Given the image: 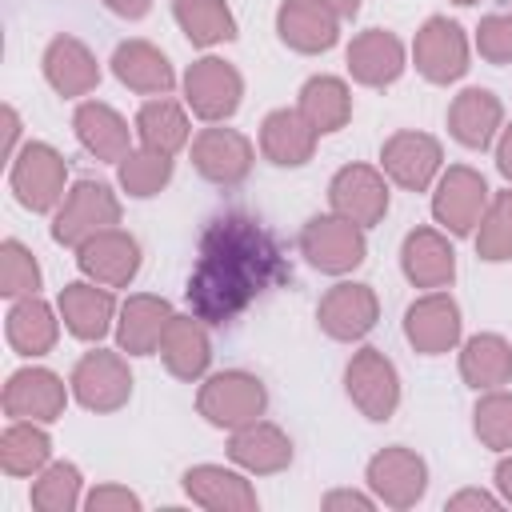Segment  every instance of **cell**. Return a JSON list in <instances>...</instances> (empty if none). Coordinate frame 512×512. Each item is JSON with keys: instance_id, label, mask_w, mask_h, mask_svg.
Here are the masks:
<instances>
[{"instance_id": "obj_1", "label": "cell", "mask_w": 512, "mask_h": 512, "mask_svg": "<svg viewBox=\"0 0 512 512\" xmlns=\"http://www.w3.org/2000/svg\"><path fill=\"white\" fill-rule=\"evenodd\" d=\"M292 272L276 236L248 212H220L200 236V260L188 276V304L204 324H232L256 296Z\"/></svg>"}, {"instance_id": "obj_2", "label": "cell", "mask_w": 512, "mask_h": 512, "mask_svg": "<svg viewBox=\"0 0 512 512\" xmlns=\"http://www.w3.org/2000/svg\"><path fill=\"white\" fill-rule=\"evenodd\" d=\"M196 408H200V416L208 424L232 432V428H244V424H252V420L264 416L268 388H264L260 376H252L244 368H228V372H216V376H208L200 384Z\"/></svg>"}, {"instance_id": "obj_3", "label": "cell", "mask_w": 512, "mask_h": 512, "mask_svg": "<svg viewBox=\"0 0 512 512\" xmlns=\"http://www.w3.org/2000/svg\"><path fill=\"white\" fill-rule=\"evenodd\" d=\"M120 224V200L108 184L100 180H76L64 196V204L56 208L52 220V240L64 248H80L88 236L116 228Z\"/></svg>"}, {"instance_id": "obj_4", "label": "cell", "mask_w": 512, "mask_h": 512, "mask_svg": "<svg viewBox=\"0 0 512 512\" xmlns=\"http://www.w3.org/2000/svg\"><path fill=\"white\" fill-rule=\"evenodd\" d=\"M12 192L28 212H52L56 204H64V180H68V164L64 156L44 144V140H28L16 156H12Z\"/></svg>"}, {"instance_id": "obj_5", "label": "cell", "mask_w": 512, "mask_h": 512, "mask_svg": "<svg viewBox=\"0 0 512 512\" xmlns=\"http://www.w3.org/2000/svg\"><path fill=\"white\" fill-rule=\"evenodd\" d=\"M300 252L308 256L312 268H320L328 276H344L364 260L368 240H364L360 224H352V220L332 212V216H312L300 228Z\"/></svg>"}, {"instance_id": "obj_6", "label": "cell", "mask_w": 512, "mask_h": 512, "mask_svg": "<svg viewBox=\"0 0 512 512\" xmlns=\"http://www.w3.org/2000/svg\"><path fill=\"white\" fill-rule=\"evenodd\" d=\"M344 388L368 420H392V412L400 408V376H396V364L380 348H360L348 360Z\"/></svg>"}, {"instance_id": "obj_7", "label": "cell", "mask_w": 512, "mask_h": 512, "mask_svg": "<svg viewBox=\"0 0 512 512\" xmlns=\"http://www.w3.org/2000/svg\"><path fill=\"white\" fill-rule=\"evenodd\" d=\"M488 208V184L476 168L468 164H452L432 192V216L440 228H448L452 236H472L480 216Z\"/></svg>"}, {"instance_id": "obj_8", "label": "cell", "mask_w": 512, "mask_h": 512, "mask_svg": "<svg viewBox=\"0 0 512 512\" xmlns=\"http://www.w3.org/2000/svg\"><path fill=\"white\" fill-rule=\"evenodd\" d=\"M416 72L432 84H452L468 72V36L448 16H428L412 40Z\"/></svg>"}, {"instance_id": "obj_9", "label": "cell", "mask_w": 512, "mask_h": 512, "mask_svg": "<svg viewBox=\"0 0 512 512\" xmlns=\"http://www.w3.org/2000/svg\"><path fill=\"white\" fill-rule=\"evenodd\" d=\"M72 396L88 412H116L132 396V372L120 352H84L72 368Z\"/></svg>"}, {"instance_id": "obj_10", "label": "cell", "mask_w": 512, "mask_h": 512, "mask_svg": "<svg viewBox=\"0 0 512 512\" xmlns=\"http://www.w3.org/2000/svg\"><path fill=\"white\" fill-rule=\"evenodd\" d=\"M240 96H244V80L240 72L220 60V56H204L196 60L188 72H184V100L188 108L208 120V124H220L228 120L236 108H240Z\"/></svg>"}, {"instance_id": "obj_11", "label": "cell", "mask_w": 512, "mask_h": 512, "mask_svg": "<svg viewBox=\"0 0 512 512\" xmlns=\"http://www.w3.org/2000/svg\"><path fill=\"white\" fill-rule=\"evenodd\" d=\"M328 204L336 216L372 228L388 212V180L372 164H344L328 184Z\"/></svg>"}, {"instance_id": "obj_12", "label": "cell", "mask_w": 512, "mask_h": 512, "mask_svg": "<svg viewBox=\"0 0 512 512\" xmlns=\"http://www.w3.org/2000/svg\"><path fill=\"white\" fill-rule=\"evenodd\" d=\"M444 164V152H440V140L428 136V132H416V128H404V132H392L380 148V168L388 172L392 184L408 188V192H424L436 172Z\"/></svg>"}, {"instance_id": "obj_13", "label": "cell", "mask_w": 512, "mask_h": 512, "mask_svg": "<svg viewBox=\"0 0 512 512\" xmlns=\"http://www.w3.org/2000/svg\"><path fill=\"white\" fill-rule=\"evenodd\" d=\"M252 160H256V148L236 128H204L192 140V168L220 188H236L240 180H248Z\"/></svg>"}, {"instance_id": "obj_14", "label": "cell", "mask_w": 512, "mask_h": 512, "mask_svg": "<svg viewBox=\"0 0 512 512\" xmlns=\"http://www.w3.org/2000/svg\"><path fill=\"white\" fill-rule=\"evenodd\" d=\"M368 488L388 508H412L428 492V464L404 444L380 448L368 460Z\"/></svg>"}, {"instance_id": "obj_15", "label": "cell", "mask_w": 512, "mask_h": 512, "mask_svg": "<svg viewBox=\"0 0 512 512\" xmlns=\"http://www.w3.org/2000/svg\"><path fill=\"white\" fill-rule=\"evenodd\" d=\"M404 336L424 356L452 352L460 344V308H456V300L440 288L412 300L408 312H404Z\"/></svg>"}, {"instance_id": "obj_16", "label": "cell", "mask_w": 512, "mask_h": 512, "mask_svg": "<svg viewBox=\"0 0 512 512\" xmlns=\"http://www.w3.org/2000/svg\"><path fill=\"white\" fill-rule=\"evenodd\" d=\"M76 264L88 280L108 284V288H124L140 272V244L124 228H104L76 248Z\"/></svg>"}, {"instance_id": "obj_17", "label": "cell", "mask_w": 512, "mask_h": 512, "mask_svg": "<svg viewBox=\"0 0 512 512\" xmlns=\"http://www.w3.org/2000/svg\"><path fill=\"white\" fill-rule=\"evenodd\" d=\"M68 392L64 380L48 368H20L8 376L4 384V412L12 420H36V424H52L64 416Z\"/></svg>"}, {"instance_id": "obj_18", "label": "cell", "mask_w": 512, "mask_h": 512, "mask_svg": "<svg viewBox=\"0 0 512 512\" xmlns=\"http://www.w3.org/2000/svg\"><path fill=\"white\" fill-rule=\"evenodd\" d=\"M376 316H380V304L368 284H336L324 292V300L316 308V320L332 340L368 336L376 328Z\"/></svg>"}, {"instance_id": "obj_19", "label": "cell", "mask_w": 512, "mask_h": 512, "mask_svg": "<svg viewBox=\"0 0 512 512\" xmlns=\"http://www.w3.org/2000/svg\"><path fill=\"white\" fill-rule=\"evenodd\" d=\"M276 32L296 52H328L340 40V16L324 0H284L276 12Z\"/></svg>"}, {"instance_id": "obj_20", "label": "cell", "mask_w": 512, "mask_h": 512, "mask_svg": "<svg viewBox=\"0 0 512 512\" xmlns=\"http://www.w3.org/2000/svg\"><path fill=\"white\" fill-rule=\"evenodd\" d=\"M348 72L364 88H384L404 72V44L388 28H368L348 44Z\"/></svg>"}, {"instance_id": "obj_21", "label": "cell", "mask_w": 512, "mask_h": 512, "mask_svg": "<svg viewBox=\"0 0 512 512\" xmlns=\"http://www.w3.org/2000/svg\"><path fill=\"white\" fill-rule=\"evenodd\" d=\"M400 268L416 288H448L456 276V252L444 232L412 228L400 248Z\"/></svg>"}, {"instance_id": "obj_22", "label": "cell", "mask_w": 512, "mask_h": 512, "mask_svg": "<svg viewBox=\"0 0 512 512\" xmlns=\"http://www.w3.org/2000/svg\"><path fill=\"white\" fill-rule=\"evenodd\" d=\"M56 308H60L64 328L76 340H100L112 328V316H116V300H112L108 284H96V280L92 284L88 280L64 284L60 296H56Z\"/></svg>"}, {"instance_id": "obj_23", "label": "cell", "mask_w": 512, "mask_h": 512, "mask_svg": "<svg viewBox=\"0 0 512 512\" xmlns=\"http://www.w3.org/2000/svg\"><path fill=\"white\" fill-rule=\"evenodd\" d=\"M184 492L192 504L208 508V512H252L256 508V488L224 468V464H196L184 472Z\"/></svg>"}, {"instance_id": "obj_24", "label": "cell", "mask_w": 512, "mask_h": 512, "mask_svg": "<svg viewBox=\"0 0 512 512\" xmlns=\"http://www.w3.org/2000/svg\"><path fill=\"white\" fill-rule=\"evenodd\" d=\"M172 304L164 296H148V292H136L120 304V320H116V344L120 352L128 356H148L160 348V336L172 320Z\"/></svg>"}, {"instance_id": "obj_25", "label": "cell", "mask_w": 512, "mask_h": 512, "mask_svg": "<svg viewBox=\"0 0 512 512\" xmlns=\"http://www.w3.org/2000/svg\"><path fill=\"white\" fill-rule=\"evenodd\" d=\"M72 128H76V140L96 156V160H108V164H120L128 152H132V132H128V120L104 104V100H84L72 116Z\"/></svg>"}, {"instance_id": "obj_26", "label": "cell", "mask_w": 512, "mask_h": 512, "mask_svg": "<svg viewBox=\"0 0 512 512\" xmlns=\"http://www.w3.org/2000/svg\"><path fill=\"white\" fill-rule=\"evenodd\" d=\"M160 356H164V368L180 380H200L212 364V340H208V328L204 320L192 312V316H172L164 336H160Z\"/></svg>"}, {"instance_id": "obj_27", "label": "cell", "mask_w": 512, "mask_h": 512, "mask_svg": "<svg viewBox=\"0 0 512 512\" xmlns=\"http://www.w3.org/2000/svg\"><path fill=\"white\" fill-rule=\"evenodd\" d=\"M112 72H116V80L124 88L144 92V96H164L176 84V72L168 64V56L156 44H148V40H124V44H116Z\"/></svg>"}, {"instance_id": "obj_28", "label": "cell", "mask_w": 512, "mask_h": 512, "mask_svg": "<svg viewBox=\"0 0 512 512\" xmlns=\"http://www.w3.org/2000/svg\"><path fill=\"white\" fill-rule=\"evenodd\" d=\"M228 456H232V464H240L244 472L268 476V472H280V468L292 464V440H288L276 424L252 420V424H244V428H232Z\"/></svg>"}, {"instance_id": "obj_29", "label": "cell", "mask_w": 512, "mask_h": 512, "mask_svg": "<svg viewBox=\"0 0 512 512\" xmlns=\"http://www.w3.org/2000/svg\"><path fill=\"white\" fill-rule=\"evenodd\" d=\"M316 136L320 132L300 116V108H276L260 124V152L280 168H296V164L312 160Z\"/></svg>"}, {"instance_id": "obj_30", "label": "cell", "mask_w": 512, "mask_h": 512, "mask_svg": "<svg viewBox=\"0 0 512 512\" xmlns=\"http://www.w3.org/2000/svg\"><path fill=\"white\" fill-rule=\"evenodd\" d=\"M504 124V104L496 100V92L488 88H464L452 108H448V132L464 144V148H488L492 136Z\"/></svg>"}, {"instance_id": "obj_31", "label": "cell", "mask_w": 512, "mask_h": 512, "mask_svg": "<svg viewBox=\"0 0 512 512\" xmlns=\"http://www.w3.org/2000/svg\"><path fill=\"white\" fill-rule=\"evenodd\" d=\"M44 76L60 96H84L100 84V64L76 36H56L44 48Z\"/></svg>"}, {"instance_id": "obj_32", "label": "cell", "mask_w": 512, "mask_h": 512, "mask_svg": "<svg viewBox=\"0 0 512 512\" xmlns=\"http://www.w3.org/2000/svg\"><path fill=\"white\" fill-rule=\"evenodd\" d=\"M460 376L468 388H504L512 384V344L496 332H476L460 348Z\"/></svg>"}, {"instance_id": "obj_33", "label": "cell", "mask_w": 512, "mask_h": 512, "mask_svg": "<svg viewBox=\"0 0 512 512\" xmlns=\"http://www.w3.org/2000/svg\"><path fill=\"white\" fill-rule=\"evenodd\" d=\"M8 344L20 352V356H44L52 352L56 336H60V324H56V312L32 292V296H20L8 312Z\"/></svg>"}, {"instance_id": "obj_34", "label": "cell", "mask_w": 512, "mask_h": 512, "mask_svg": "<svg viewBox=\"0 0 512 512\" xmlns=\"http://www.w3.org/2000/svg\"><path fill=\"white\" fill-rule=\"evenodd\" d=\"M300 116L324 136V132H340L352 116V92L340 76H312L300 88Z\"/></svg>"}, {"instance_id": "obj_35", "label": "cell", "mask_w": 512, "mask_h": 512, "mask_svg": "<svg viewBox=\"0 0 512 512\" xmlns=\"http://www.w3.org/2000/svg\"><path fill=\"white\" fill-rule=\"evenodd\" d=\"M136 132H140V144L144 148L164 152V156H176L188 144V116H184V108L176 100L156 96V100H148L136 112Z\"/></svg>"}, {"instance_id": "obj_36", "label": "cell", "mask_w": 512, "mask_h": 512, "mask_svg": "<svg viewBox=\"0 0 512 512\" xmlns=\"http://www.w3.org/2000/svg\"><path fill=\"white\" fill-rule=\"evenodd\" d=\"M52 456V440L36 420H12L0 436V468L8 476H36Z\"/></svg>"}, {"instance_id": "obj_37", "label": "cell", "mask_w": 512, "mask_h": 512, "mask_svg": "<svg viewBox=\"0 0 512 512\" xmlns=\"http://www.w3.org/2000/svg\"><path fill=\"white\" fill-rule=\"evenodd\" d=\"M172 12L196 48H212L236 36V16L224 0H172Z\"/></svg>"}, {"instance_id": "obj_38", "label": "cell", "mask_w": 512, "mask_h": 512, "mask_svg": "<svg viewBox=\"0 0 512 512\" xmlns=\"http://www.w3.org/2000/svg\"><path fill=\"white\" fill-rule=\"evenodd\" d=\"M80 504V468L68 460L44 464L32 480V508L36 512H72Z\"/></svg>"}, {"instance_id": "obj_39", "label": "cell", "mask_w": 512, "mask_h": 512, "mask_svg": "<svg viewBox=\"0 0 512 512\" xmlns=\"http://www.w3.org/2000/svg\"><path fill=\"white\" fill-rule=\"evenodd\" d=\"M476 252L480 260H512V188L496 192L476 224Z\"/></svg>"}, {"instance_id": "obj_40", "label": "cell", "mask_w": 512, "mask_h": 512, "mask_svg": "<svg viewBox=\"0 0 512 512\" xmlns=\"http://www.w3.org/2000/svg\"><path fill=\"white\" fill-rule=\"evenodd\" d=\"M472 428H476V436H480L484 448H492V452H512V392L488 388V392L476 400Z\"/></svg>"}, {"instance_id": "obj_41", "label": "cell", "mask_w": 512, "mask_h": 512, "mask_svg": "<svg viewBox=\"0 0 512 512\" xmlns=\"http://www.w3.org/2000/svg\"><path fill=\"white\" fill-rule=\"evenodd\" d=\"M172 180V156L164 152H152V148H140V152H128L120 160V188L128 196H156L164 184Z\"/></svg>"}, {"instance_id": "obj_42", "label": "cell", "mask_w": 512, "mask_h": 512, "mask_svg": "<svg viewBox=\"0 0 512 512\" xmlns=\"http://www.w3.org/2000/svg\"><path fill=\"white\" fill-rule=\"evenodd\" d=\"M40 288V264L36 256L20 244V240H4L0 244V292L20 300V296H32Z\"/></svg>"}, {"instance_id": "obj_43", "label": "cell", "mask_w": 512, "mask_h": 512, "mask_svg": "<svg viewBox=\"0 0 512 512\" xmlns=\"http://www.w3.org/2000/svg\"><path fill=\"white\" fill-rule=\"evenodd\" d=\"M476 52L488 64H512V4L500 12H488L476 28Z\"/></svg>"}, {"instance_id": "obj_44", "label": "cell", "mask_w": 512, "mask_h": 512, "mask_svg": "<svg viewBox=\"0 0 512 512\" xmlns=\"http://www.w3.org/2000/svg\"><path fill=\"white\" fill-rule=\"evenodd\" d=\"M84 508L88 512H140V496L120 484H100L84 496Z\"/></svg>"}, {"instance_id": "obj_45", "label": "cell", "mask_w": 512, "mask_h": 512, "mask_svg": "<svg viewBox=\"0 0 512 512\" xmlns=\"http://www.w3.org/2000/svg\"><path fill=\"white\" fill-rule=\"evenodd\" d=\"M448 512H464V508H484V512H496L500 508V500L492 496V492H480V488H464V492H456V496H448V504H444Z\"/></svg>"}, {"instance_id": "obj_46", "label": "cell", "mask_w": 512, "mask_h": 512, "mask_svg": "<svg viewBox=\"0 0 512 512\" xmlns=\"http://www.w3.org/2000/svg\"><path fill=\"white\" fill-rule=\"evenodd\" d=\"M328 512H336V508H356V512H372V496H364V492H352V488H336V492H328L324 500H320Z\"/></svg>"}, {"instance_id": "obj_47", "label": "cell", "mask_w": 512, "mask_h": 512, "mask_svg": "<svg viewBox=\"0 0 512 512\" xmlns=\"http://www.w3.org/2000/svg\"><path fill=\"white\" fill-rule=\"evenodd\" d=\"M16 136H20V116H16V108L8 104V108H4V160L16 156Z\"/></svg>"}, {"instance_id": "obj_48", "label": "cell", "mask_w": 512, "mask_h": 512, "mask_svg": "<svg viewBox=\"0 0 512 512\" xmlns=\"http://www.w3.org/2000/svg\"><path fill=\"white\" fill-rule=\"evenodd\" d=\"M116 16H124V20H140L148 8H152V0H104Z\"/></svg>"}, {"instance_id": "obj_49", "label": "cell", "mask_w": 512, "mask_h": 512, "mask_svg": "<svg viewBox=\"0 0 512 512\" xmlns=\"http://www.w3.org/2000/svg\"><path fill=\"white\" fill-rule=\"evenodd\" d=\"M496 168L512 180V124L500 132V144H496Z\"/></svg>"}, {"instance_id": "obj_50", "label": "cell", "mask_w": 512, "mask_h": 512, "mask_svg": "<svg viewBox=\"0 0 512 512\" xmlns=\"http://www.w3.org/2000/svg\"><path fill=\"white\" fill-rule=\"evenodd\" d=\"M496 488H500V496L512 504V456H504V460L496 464Z\"/></svg>"}, {"instance_id": "obj_51", "label": "cell", "mask_w": 512, "mask_h": 512, "mask_svg": "<svg viewBox=\"0 0 512 512\" xmlns=\"http://www.w3.org/2000/svg\"><path fill=\"white\" fill-rule=\"evenodd\" d=\"M324 4H332L336 16H356V8H360V0H324Z\"/></svg>"}, {"instance_id": "obj_52", "label": "cell", "mask_w": 512, "mask_h": 512, "mask_svg": "<svg viewBox=\"0 0 512 512\" xmlns=\"http://www.w3.org/2000/svg\"><path fill=\"white\" fill-rule=\"evenodd\" d=\"M452 4H476V0H452Z\"/></svg>"}]
</instances>
